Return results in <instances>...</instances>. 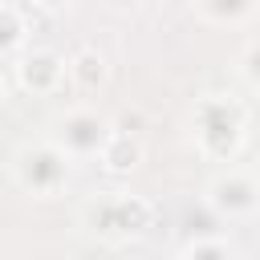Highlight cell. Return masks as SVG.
<instances>
[{
	"label": "cell",
	"mask_w": 260,
	"mask_h": 260,
	"mask_svg": "<svg viewBox=\"0 0 260 260\" xmlns=\"http://www.w3.org/2000/svg\"><path fill=\"white\" fill-rule=\"evenodd\" d=\"M191 134L203 158L211 162H232L244 150L248 138V110L244 102L228 98V93H203L191 110Z\"/></svg>",
	"instance_id": "1"
},
{
	"label": "cell",
	"mask_w": 260,
	"mask_h": 260,
	"mask_svg": "<svg viewBox=\"0 0 260 260\" xmlns=\"http://www.w3.org/2000/svg\"><path fill=\"white\" fill-rule=\"evenodd\" d=\"M154 203L146 195H106V199H89L81 219L85 228L106 240V244H126V240H142L154 228Z\"/></svg>",
	"instance_id": "2"
},
{
	"label": "cell",
	"mask_w": 260,
	"mask_h": 260,
	"mask_svg": "<svg viewBox=\"0 0 260 260\" xmlns=\"http://www.w3.org/2000/svg\"><path fill=\"white\" fill-rule=\"evenodd\" d=\"M69 175H73V162L53 138L24 142L12 154V183L32 199H57L69 187Z\"/></svg>",
	"instance_id": "3"
},
{
	"label": "cell",
	"mask_w": 260,
	"mask_h": 260,
	"mask_svg": "<svg viewBox=\"0 0 260 260\" xmlns=\"http://www.w3.org/2000/svg\"><path fill=\"white\" fill-rule=\"evenodd\" d=\"M110 130H114V122H110L102 110H93V106H73V110H65V114L57 118L53 142L65 150L69 162H85V158H98V154H102Z\"/></svg>",
	"instance_id": "4"
},
{
	"label": "cell",
	"mask_w": 260,
	"mask_h": 260,
	"mask_svg": "<svg viewBox=\"0 0 260 260\" xmlns=\"http://www.w3.org/2000/svg\"><path fill=\"white\" fill-rule=\"evenodd\" d=\"M203 199H207V207H211L219 219H252V215L260 211V183H256V171L228 167V171L211 175L207 187H203Z\"/></svg>",
	"instance_id": "5"
},
{
	"label": "cell",
	"mask_w": 260,
	"mask_h": 260,
	"mask_svg": "<svg viewBox=\"0 0 260 260\" xmlns=\"http://www.w3.org/2000/svg\"><path fill=\"white\" fill-rule=\"evenodd\" d=\"M16 85L24 89V93H37V98H49V93H57L61 85H65V57L57 53V49H49V45H41V49H24L20 57H16Z\"/></svg>",
	"instance_id": "6"
},
{
	"label": "cell",
	"mask_w": 260,
	"mask_h": 260,
	"mask_svg": "<svg viewBox=\"0 0 260 260\" xmlns=\"http://www.w3.org/2000/svg\"><path fill=\"white\" fill-rule=\"evenodd\" d=\"M142 154H146L142 150V138L134 130H126V126H114L110 138H106V146H102V154H98V167L106 175L122 179V175H134L142 167Z\"/></svg>",
	"instance_id": "7"
},
{
	"label": "cell",
	"mask_w": 260,
	"mask_h": 260,
	"mask_svg": "<svg viewBox=\"0 0 260 260\" xmlns=\"http://www.w3.org/2000/svg\"><path fill=\"white\" fill-rule=\"evenodd\" d=\"M65 73H69L73 89H81V93H98V89L110 81V61H106V53H102V49L81 45V49L65 61Z\"/></svg>",
	"instance_id": "8"
},
{
	"label": "cell",
	"mask_w": 260,
	"mask_h": 260,
	"mask_svg": "<svg viewBox=\"0 0 260 260\" xmlns=\"http://www.w3.org/2000/svg\"><path fill=\"white\" fill-rule=\"evenodd\" d=\"M28 32H32L28 28V12L16 8V4H0V57L4 53H16Z\"/></svg>",
	"instance_id": "9"
},
{
	"label": "cell",
	"mask_w": 260,
	"mask_h": 260,
	"mask_svg": "<svg viewBox=\"0 0 260 260\" xmlns=\"http://www.w3.org/2000/svg\"><path fill=\"white\" fill-rule=\"evenodd\" d=\"M179 260H240V252L215 232V236H195V240H187L183 252H179Z\"/></svg>",
	"instance_id": "10"
},
{
	"label": "cell",
	"mask_w": 260,
	"mask_h": 260,
	"mask_svg": "<svg viewBox=\"0 0 260 260\" xmlns=\"http://www.w3.org/2000/svg\"><path fill=\"white\" fill-rule=\"evenodd\" d=\"M256 8V0H195V12L215 24H236Z\"/></svg>",
	"instance_id": "11"
},
{
	"label": "cell",
	"mask_w": 260,
	"mask_h": 260,
	"mask_svg": "<svg viewBox=\"0 0 260 260\" xmlns=\"http://www.w3.org/2000/svg\"><path fill=\"white\" fill-rule=\"evenodd\" d=\"M240 77H244L252 89H260V37L244 45V53H240Z\"/></svg>",
	"instance_id": "12"
},
{
	"label": "cell",
	"mask_w": 260,
	"mask_h": 260,
	"mask_svg": "<svg viewBox=\"0 0 260 260\" xmlns=\"http://www.w3.org/2000/svg\"><path fill=\"white\" fill-rule=\"evenodd\" d=\"M114 12H138V8H146L150 0H106Z\"/></svg>",
	"instance_id": "13"
},
{
	"label": "cell",
	"mask_w": 260,
	"mask_h": 260,
	"mask_svg": "<svg viewBox=\"0 0 260 260\" xmlns=\"http://www.w3.org/2000/svg\"><path fill=\"white\" fill-rule=\"evenodd\" d=\"M37 8H45V12H65V8H73L77 0H32Z\"/></svg>",
	"instance_id": "14"
},
{
	"label": "cell",
	"mask_w": 260,
	"mask_h": 260,
	"mask_svg": "<svg viewBox=\"0 0 260 260\" xmlns=\"http://www.w3.org/2000/svg\"><path fill=\"white\" fill-rule=\"evenodd\" d=\"M8 98V77H4V69H0V102Z\"/></svg>",
	"instance_id": "15"
},
{
	"label": "cell",
	"mask_w": 260,
	"mask_h": 260,
	"mask_svg": "<svg viewBox=\"0 0 260 260\" xmlns=\"http://www.w3.org/2000/svg\"><path fill=\"white\" fill-rule=\"evenodd\" d=\"M256 183H260V167H256Z\"/></svg>",
	"instance_id": "16"
}]
</instances>
